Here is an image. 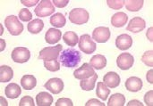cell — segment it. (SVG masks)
<instances>
[{
	"instance_id": "31",
	"label": "cell",
	"mask_w": 153,
	"mask_h": 106,
	"mask_svg": "<svg viewBox=\"0 0 153 106\" xmlns=\"http://www.w3.org/2000/svg\"><path fill=\"white\" fill-rule=\"evenodd\" d=\"M142 61L144 64H146L147 66L152 67L153 66V51L150 50L145 52L143 56H142Z\"/></svg>"
},
{
	"instance_id": "35",
	"label": "cell",
	"mask_w": 153,
	"mask_h": 106,
	"mask_svg": "<svg viewBox=\"0 0 153 106\" xmlns=\"http://www.w3.org/2000/svg\"><path fill=\"white\" fill-rule=\"evenodd\" d=\"M74 104L69 98H60L56 101V106H73Z\"/></svg>"
},
{
	"instance_id": "13",
	"label": "cell",
	"mask_w": 153,
	"mask_h": 106,
	"mask_svg": "<svg viewBox=\"0 0 153 106\" xmlns=\"http://www.w3.org/2000/svg\"><path fill=\"white\" fill-rule=\"evenodd\" d=\"M120 81H121L120 76L117 72H113V71L108 72L103 78V82L106 84L107 87L110 88H117L120 85Z\"/></svg>"
},
{
	"instance_id": "19",
	"label": "cell",
	"mask_w": 153,
	"mask_h": 106,
	"mask_svg": "<svg viewBox=\"0 0 153 106\" xmlns=\"http://www.w3.org/2000/svg\"><path fill=\"white\" fill-rule=\"evenodd\" d=\"M90 65L96 70H102L107 66V59L102 54H96L90 60Z\"/></svg>"
},
{
	"instance_id": "14",
	"label": "cell",
	"mask_w": 153,
	"mask_h": 106,
	"mask_svg": "<svg viewBox=\"0 0 153 106\" xmlns=\"http://www.w3.org/2000/svg\"><path fill=\"white\" fill-rule=\"evenodd\" d=\"M133 45V38L127 34H121L116 39V46L120 50H127Z\"/></svg>"
},
{
	"instance_id": "3",
	"label": "cell",
	"mask_w": 153,
	"mask_h": 106,
	"mask_svg": "<svg viewBox=\"0 0 153 106\" xmlns=\"http://www.w3.org/2000/svg\"><path fill=\"white\" fill-rule=\"evenodd\" d=\"M4 25L11 35L18 36L23 31V25L20 22L19 18L14 15H9L4 19Z\"/></svg>"
},
{
	"instance_id": "29",
	"label": "cell",
	"mask_w": 153,
	"mask_h": 106,
	"mask_svg": "<svg viewBox=\"0 0 153 106\" xmlns=\"http://www.w3.org/2000/svg\"><path fill=\"white\" fill-rule=\"evenodd\" d=\"M126 104V97L124 95L117 93L114 94L108 100V106H124Z\"/></svg>"
},
{
	"instance_id": "39",
	"label": "cell",
	"mask_w": 153,
	"mask_h": 106,
	"mask_svg": "<svg viewBox=\"0 0 153 106\" xmlns=\"http://www.w3.org/2000/svg\"><path fill=\"white\" fill-rule=\"evenodd\" d=\"M86 106H92V105H96V106H105V105L101 102H100L99 100L97 99H91L89 100L86 104H85Z\"/></svg>"
},
{
	"instance_id": "5",
	"label": "cell",
	"mask_w": 153,
	"mask_h": 106,
	"mask_svg": "<svg viewBox=\"0 0 153 106\" xmlns=\"http://www.w3.org/2000/svg\"><path fill=\"white\" fill-rule=\"evenodd\" d=\"M34 12L38 17H47L54 13L55 6L53 2L50 0H41L35 8Z\"/></svg>"
},
{
	"instance_id": "28",
	"label": "cell",
	"mask_w": 153,
	"mask_h": 106,
	"mask_svg": "<svg viewBox=\"0 0 153 106\" xmlns=\"http://www.w3.org/2000/svg\"><path fill=\"white\" fill-rule=\"evenodd\" d=\"M126 7L127 11L130 12H138L140 11L144 4L143 0H127L126 1Z\"/></svg>"
},
{
	"instance_id": "9",
	"label": "cell",
	"mask_w": 153,
	"mask_h": 106,
	"mask_svg": "<svg viewBox=\"0 0 153 106\" xmlns=\"http://www.w3.org/2000/svg\"><path fill=\"white\" fill-rule=\"evenodd\" d=\"M94 74H95V71H94L93 68L90 65V63L82 64L80 68L75 70L74 72V78L77 80H80L89 79L91 76H93Z\"/></svg>"
},
{
	"instance_id": "25",
	"label": "cell",
	"mask_w": 153,
	"mask_h": 106,
	"mask_svg": "<svg viewBox=\"0 0 153 106\" xmlns=\"http://www.w3.org/2000/svg\"><path fill=\"white\" fill-rule=\"evenodd\" d=\"M49 21H50V24L56 28H63L66 23L65 17L61 13H56V14L52 15Z\"/></svg>"
},
{
	"instance_id": "18",
	"label": "cell",
	"mask_w": 153,
	"mask_h": 106,
	"mask_svg": "<svg viewBox=\"0 0 153 106\" xmlns=\"http://www.w3.org/2000/svg\"><path fill=\"white\" fill-rule=\"evenodd\" d=\"M21 93H22V89L20 86L16 83H10L9 85H7V87L4 89L5 96L11 99L17 98L18 96H20Z\"/></svg>"
},
{
	"instance_id": "23",
	"label": "cell",
	"mask_w": 153,
	"mask_h": 106,
	"mask_svg": "<svg viewBox=\"0 0 153 106\" xmlns=\"http://www.w3.org/2000/svg\"><path fill=\"white\" fill-rule=\"evenodd\" d=\"M43 28H44V22L40 19H35L33 21H31L30 22H29V24L27 26L28 31L30 32L31 34L39 33L43 29Z\"/></svg>"
},
{
	"instance_id": "37",
	"label": "cell",
	"mask_w": 153,
	"mask_h": 106,
	"mask_svg": "<svg viewBox=\"0 0 153 106\" xmlns=\"http://www.w3.org/2000/svg\"><path fill=\"white\" fill-rule=\"evenodd\" d=\"M69 1L68 0H54L53 1V4L56 5V7L58 8H63V7H65L67 4H68Z\"/></svg>"
},
{
	"instance_id": "2",
	"label": "cell",
	"mask_w": 153,
	"mask_h": 106,
	"mask_svg": "<svg viewBox=\"0 0 153 106\" xmlns=\"http://www.w3.org/2000/svg\"><path fill=\"white\" fill-rule=\"evenodd\" d=\"M90 18L89 13L83 8H74L69 13V20L76 25H82L88 22Z\"/></svg>"
},
{
	"instance_id": "1",
	"label": "cell",
	"mask_w": 153,
	"mask_h": 106,
	"mask_svg": "<svg viewBox=\"0 0 153 106\" xmlns=\"http://www.w3.org/2000/svg\"><path fill=\"white\" fill-rule=\"evenodd\" d=\"M82 60V55L79 51L74 48L65 49L58 56L59 63L66 68L76 67Z\"/></svg>"
},
{
	"instance_id": "27",
	"label": "cell",
	"mask_w": 153,
	"mask_h": 106,
	"mask_svg": "<svg viewBox=\"0 0 153 106\" xmlns=\"http://www.w3.org/2000/svg\"><path fill=\"white\" fill-rule=\"evenodd\" d=\"M96 94L99 96V98H100L102 101H106L110 94V89L108 88V87L104 82H99L97 86Z\"/></svg>"
},
{
	"instance_id": "43",
	"label": "cell",
	"mask_w": 153,
	"mask_h": 106,
	"mask_svg": "<svg viewBox=\"0 0 153 106\" xmlns=\"http://www.w3.org/2000/svg\"><path fill=\"white\" fill-rule=\"evenodd\" d=\"M0 41H1V51H3L4 49V46H5V43L4 41V39H1Z\"/></svg>"
},
{
	"instance_id": "21",
	"label": "cell",
	"mask_w": 153,
	"mask_h": 106,
	"mask_svg": "<svg viewBox=\"0 0 153 106\" xmlns=\"http://www.w3.org/2000/svg\"><path fill=\"white\" fill-rule=\"evenodd\" d=\"M21 85L25 90H31L37 85V80L33 75H24L21 80Z\"/></svg>"
},
{
	"instance_id": "26",
	"label": "cell",
	"mask_w": 153,
	"mask_h": 106,
	"mask_svg": "<svg viewBox=\"0 0 153 106\" xmlns=\"http://www.w3.org/2000/svg\"><path fill=\"white\" fill-rule=\"evenodd\" d=\"M63 39L65 43L69 46H75L79 41L77 34L74 31H67L63 35Z\"/></svg>"
},
{
	"instance_id": "20",
	"label": "cell",
	"mask_w": 153,
	"mask_h": 106,
	"mask_svg": "<svg viewBox=\"0 0 153 106\" xmlns=\"http://www.w3.org/2000/svg\"><path fill=\"white\" fill-rule=\"evenodd\" d=\"M36 104L39 106H50L53 104V97L48 92H40L36 96Z\"/></svg>"
},
{
	"instance_id": "4",
	"label": "cell",
	"mask_w": 153,
	"mask_h": 106,
	"mask_svg": "<svg viewBox=\"0 0 153 106\" xmlns=\"http://www.w3.org/2000/svg\"><path fill=\"white\" fill-rule=\"evenodd\" d=\"M63 49L62 45H57L56 46H49L45 47L39 52V59H41L43 61H51V60H56V58L59 56V54L61 53Z\"/></svg>"
},
{
	"instance_id": "32",
	"label": "cell",
	"mask_w": 153,
	"mask_h": 106,
	"mask_svg": "<svg viewBox=\"0 0 153 106\" xmlns=\"http://www.w3.org/2000/svg\"><path fill=\"white\" fill-rule=\"evenodd\" d=\"M19 18L22 21H30L32 19V14L27 8H22L19 12Z\"/></svg>"
},
{
	"instance_id": "22",
	"label": "cell",
	"mask_w": 153,
	"mask_h": 106,
	"mask_svg": "<svg viewBox=\"0 0 153 106\" xmlns=\"http://www.w3.org/2000/svg\"><path fill=\"white\" fill-rule=\"evenodd\" d=\"M13 77V71L11 67L2 65L0 67V82H9Z\"/></svg>"
},
{
	"instance_id": "10",
	"label": "cell",
	"mask_w": 153,
	"mask_h": 106,
	"mask_svg": "<svg viewBox=\"0 0 153 106\" xmlns=\"http://www.w3.org/2000/svg\"><path fill=\"white\" fill-rule=\"evenodd\" d=\"M45 88L48 89L49 92H51L54 95H57L61 93L64 89V82L61 79L58 78H53L48 80L45 85Z\"/></svg>"
},
{
	"instance_id": "15",
	"label": "cell",
	"mask_w": 153,
	"mask_h": 106,
	"mask_svg": "<svg viewBox=\"0 0 153 106\" xmlns=\"http://www.w3.org/2000/svg\"><path fill=\"white\" fill-rule=\"evenodd\" d=\"M61 37H62V32L59 29H56V28H50L46 32L45 39L47 43L50 45H54L61 39Z\"/></svg>"
},
{
	"instance_id": "40",
	"label": "cell",
	"mask_w": 153,
	"mask_h": 106,
	"mask_svg": "<svg viewBox=\"0 0 153 106\" xmlns=\"http://www.w3.org/2000/svg\"><path fill=\"white\" fill-rule=\"evenodd\" d=\"M153 71L152 70H150L148 72H147V76H146V79H147V80H148V82H150L151 84H152L153 83Z\"/></svg>"
},
{
	"instance_id": "8",
	"label": "cell",
	"mask_w": 153,
	"mask_h": 106,
	"mask_svg": "<svg viewBox=\"0 0 153 106\" xmlns=\"http://www.w3.org/2000/svg\"><path fill=\"white\" fill-rule=\"evenodd\" d=\"M134 63V57L129 53L121 54L117 59V64L122 71H127L133 67Z\"/></svg>"
},
{
	"instance_id": "34",
	"label": "cell",
	"mask_w": 153,
	"mask_h": 106,
	"mask_svg": "<svg viewBox=\"0 0 153 106\" xmlns=\"http://www.w3.org/2000/svg\"><path fill=\"white\" fill-rule=\"evenodd\" d=\"M34 100L31 96H23L19 103V106H34Z\"/></svg>"
},
{
	"instance_id": "41",
	"label": "cell",
	"mask_w": 153,
	"mask_h": 106,
	"mask_svg": "<svg viewBox=\"0 0 153 106\" xmlns=\"http://www.w3.org/2000/svg\"><path fill=\"white\" fill-rule=\"evenodd\" d=\"M127 105L128 106H131V105H139V106H143V105L141 103V102H139V101H137V100H132V101H130L128 104H127Z\"/></svg>"
},
{
	"instance_id": "33",
	"label": "cell",
	"mask_w": 153,
	"mask_h": 106,
	"mask_svg": "<svg viewBox=\"0 0 153 106\" xmlns=\"http://www.w3.org/2000/svg\"><path fill=\"white\" fill-rule=\"evenodd\" d=\"M125 3H126V1H124V0H108L107 1L108 5L110 8L115 9V10L121 9L124 6Z\"/></svg>"
},
{
	"instance_id": "17",
	"label": "cell",
	"mask_w": 153,
	"mask_h": 106,
	"mask_svg": "<svg viewBox=\"0 0 153 106\" xmlns=\"http://www.w3.org/2000/svg\"><path fill=\"white\" fill-rule=\"evenodd\" d=\"M127 21H128L127 14L123 12H118L112 16L111 24L116 28H120L126 25L127 23Z\"/></svg>"
},
{
	"instance_id": "11",
	"label": "cell",
	"mask_w": 153,
	"mask_h": 106,
	"mask_svg": "<svg viewBox=\"0 0 153 106\" xmlns=\"http://www.w3.org/2000/svg\"><path fill=\"white\" fill-rule=\"evenodd\" d=\"M110 38V30L108 27H98L92 32V39L98 43H106Z\"/></svg>"
},
{
	"instance_id": "16",
	"label": "cell",
	"mask_w": 153,
	"mask_h": 106,
	"mask_svg": "<svg viewBox=\"0 0 153 106\" xmlns=\"http://www.w3.org/2000/svg\"><path fill=\"white\" fill-rule=\"evenodd\" d=\"M126 88L130 92H138L143 88V81L137 77H130L126 81Z\"/></svg>"
},
{
	"instance_id": "30",
	"label": "cell",
	"mask_w": 153,
	"mask_h": 106,
	"mask_svg": "<svg viewBox=\"0 0 153 106\" xmlns=\"http://www.w3.org/2000/svg\"><path fill=\"white\" fill-rule=\"evenodd\" d=\"M44 66L45 68L52 72L58 71L60 70V63L56 60H51V61H44Z\"/></svg>"
},
{
	"instance_id": "38",
	"label": "cell",
	"mask_w": 153,
	"mask_h": 106,
	"mask_svg": "<svg viewBox=\"0 0 153 106\" xmlns=\"http://www.w3.org/2000/svg\"><path fill=\"white\" fill-rule=\"evenodd\" d=\"M21 3L23 4L27 7H31V6H34L36 4H39V0H30H30H22Z\"/></svg>"
},
{
	"instance_id": "12",
	"label": "cell",
	"mask_w": 153,
	"mask_h": 106,
	"mask_svg": "<svg viewBox=\"0 0 153 106\" xmlns=\"http://www.w3.org/2000/svg\"><path fill=\"white\" fill-rule=\"evenodd\" d=\"M145 26H146V22L143 18L134 17L130 21L129 24L127 25L126 30L133 33H138L143 31L145 29Z\"/></svg>"
},
{
	"instance_id": "7",
	"label": "cell",
	"mask_w": 153,
	"mask_h": 106,
	"mask_svg": "<svg viewBox=\"0 0 153 106\" xmlns=\"http://www.w3.org/2000/svg\"><path fill=\"white\" fill-rule=\"evenodd\" d=\"M12 59L14 63H24L30 58V52L26 47H15L12 52Z\"/></svg>"
},
{
	"instance_id": "36",
	"label": "cell",
	"mask_w": 153,
	"mask_h": 106,
	"mask_svg": "<svg viewBox=\"0 0 153 106\" xmlns=\"http://www.w3.org/2000/svg\"><path fill=\"white\" fill-rule=\"evenodd\" d=\"M144 103L148 106L153 105V90H150L144 96Z\"/></svg>"
},
{
	"instance_id": "6",
	"label": "cell",
	"mask_w": 153,
	"mask_h": 106,
	"mask_svg": "<svg viewBox=\"0 0 153 106\" xmlns=\"http://www.w3.org/2000/svg\"><path fill=\"white\" fill-rule=\"evenodd\" d=\"M79 47L86 54H91L96 51L97 46L96 43L91 39V36L88 34L82 35L79 38Z\"/></svg>"
},
{
	"instance_id": "24",
	"label": "cell",
	"mask_w": 153,
	"mask_h": 106,
	"mask_svg": "<svg viewBox=\"0 0 153 106\" xmlns=\"http://www.w3.org/2000/svg\"><path fill=\"white\" fill-rule=\"evenodd\" d=\"M98 80V74H94L93 76H91L89 79L86 80H82L80 82V86L82 88V89L85 90V91H91L92 89H94L95 88V83Z\"/></svg>"
},
{
	"instance_id": "42",
	"label": "cell",
	"mask_w": 153,
	"mask_h": 106,
	"mask_svg": "<svg viewBox=\"0 0 153 106\" xmlns=\"http://www.w3.org/2000/svg\"><path fill=\"white\" fill-rule=\"evenodd\" d=\"M152 30L153 29L152 28H150L149 29H148V31H147V38L150 39V41L151 42H152L153 39H152Z\"/></svg>"
}]
</instances>
